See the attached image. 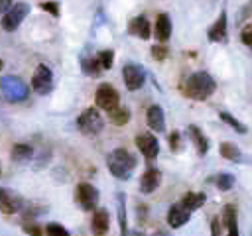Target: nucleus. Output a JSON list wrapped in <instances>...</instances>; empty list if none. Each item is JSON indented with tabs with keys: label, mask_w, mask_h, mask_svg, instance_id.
I'll return each mask as SVG.
<instances>
[{
	"label": "nucleus",
	"mask_w": 252,
	"mask_h": 236,
	"mask_svg": "<svg viewBox=\"0 0 252 236\" xmlns=\"http://www.w3.org/2000/svg\"><path fill=\"white\" fill-rule=\"evenodd\" d=\"M181 88L193 100H207L215 92L217 83H215V79L207 71H197V73H193V75H189L185 79Z\"/></svg>",
	"instance_id": "nucleus-1"
},
{
	"label": "nucleus",
	"mask_w": 252,
	"mask_h": 236,
	"mask_svg": "<svg viewBox=\"0 0 252 236\" xmlns=\"http://www.w3.org/2000/svg\"><path fill=\"white\" fill-rule=\"evenodd\" d=\"M136 163H138L136 157L124 148H118V149L110 151L108 157H106V165H108L110 173L120 181H128L130 179L132 171L136 169Z\"/></svg>",
	"instance_id": "nucleus-2"
},
{
	"label": "nucleus",
	"mask_w": 252,
	"mask_h": 236,
	"mask_svg": "<svg viewBox=\"0 0 252 236\" xmlns=\"http://www.w3.org/2000/svg\"><path fill=\"white\" fill-rule=\"evenodd\" d=\"M77 126H79L81 134H85V136H98L102 132V128H104V120H102L98 108L91 106V108H85L79 114Z\"/></svg>",
	"instance_id": "nucleus-3"
},
{
	"label": "nucleus",
	"mask_w": 252,
	"mask_h": 236,
	"mask_svg": "<svg viewBox=\"0 0 252 236\" xmlns=\"http://www.w3.org/2000/svg\"><path fill=\"white\" fill-rule=\"evenodd\" d=\"M0 90L10 102H22L28 98V87L26 83L16 75H6L0 79Z\"/></svg>",
	"instance_id": "nucleus-4"
},
{
	"label": "nucleus",
	"mask_w": 252,
	"mask_h": 236,
	"mask_svg": "<svg viewBox=\"0 0 252 236\" xmlns=\"http://www.w3.org/2000/svg\"><path fill=\"white\" fill-rule=\"evenodd\" d=\"M94 102H96L98 108H102L106 112H112L120 106V94L110 83H100L96 92H94Z\"/></svg>",
	"instance_id": "nucleus-5"
},
{
	"label": "nucleus",
	"mask_w": 252,
	"mask_h": 236,
	"mask_svg": "<svg viewBox=\"0 0 252 236\" xmlns=\"http://www.w3.org/2000/svg\"><path fill=\"white\" fill-rule=\"evenodd\" d=\"M75 201L83 210H94L98 205V189L91 183H79L75 191Z\"/></svg>",
	"instance_id": "nucleus-6"
},
{
	"label": "nucleus",
	"mask_w": 252,
	"mask_h": 236,
	"mask_svg": "<svg viewBox=\"0 0 252 236\" xmlns=\"http://www.w3.org/2000/svg\"><path fill=\"white\" fill-rule=\"evenodd\" d=\"M122 79H124V85L128 90H138L146 83V71L138 63H128L122 69Z\"/></svg>",
	"instance_id": "nucleus-7"
},
{
	"label": "nucleus",
	"mask_w": 252,
	"mask_h": 236,
	"mask_svg": "<svg viewBox=\"0 0 252 236\" xmlns=\"http://www.w3.org/2000/svg\"><path fill=\"white\" fill-rule=\"evenodd\" d=\"M32 87L41 96L49 94L53 90V75L47 65H37V69L33 71V77H32Z\"/></svg>",
	"instance_id": "nucleus-8"
},
{
	"label": "nucleus",
	"mask_w": 252,
	"mask_h": 236,
	"mask_svg": "<svg viewBox=\"0 0 252 236\" xmlns=\"http://www.w3.org/2000/svg\"><path fill=\"white\" fill-rule=\"evenodd\" d=\"M28 12H30V4H26V2L14 4V6L10 8V12L2 16V22H0L2 28H4L6 31H14V30H18V26L24 22V18L28 16Z\"/></svg>",
	"instance_id": "nucleus-9"
},
{
	"label": "nucleus",
	"mask_w": 252,
	"mask_h": 236,
	"mask_svg": "<svg viewBox=\"0 0 252 236\" xmlns=\"http://www.w3.org/2000/svg\"><path fill=\"white\" fill-rule=\"evenodd\" d=\"M136 146H138V149L142 151V155H144L146 159H154V157H158V153H159V142H158V138H156L154 134H150V132L140 134V136L136 138Z\"/></svg>",
	"instance_id": "nucleus-10"
},
{
	"label": "nucleus",
	"mask_w": 252,
	"mask_h": 236,
	"mask_svg": "<svg viewBox=\"0 0 252 236\" xmlns=\"http://www.w3.org/2000/svg\"><path fill=\"white\" fill-rule=\"evenodd\" d=\"M18 210H24V201H22L16 193H12V191L0 187V212H4V214H14V212H18Z\"/></svg>",
	"instance_id": "nucleus-11"
},
{
	"label": "nucleus",
	"mask_w": 252,
	"mask_h": 236,
	"mask_svg": "<svg viewBox=\"0 0 252 236\" xmlns=\"http://www.w3.org/2000/svg\"><path fill=\"white\" fill-rule=\"evenodd\" d=\"M159 183H161V171L156 167H148L140 179V191L144 195H150L159 187Z\"/></svg>",
	"instance_id": "nucleus-12"
},
{
	"label": "nucleus",
	"mask_w": 252,
	"mask_h": 236,
	"mask_svg": "<svg viewBox=\"0 0 252 236\" xmlns=\"http://www.w3.org/2000/svg\"><path fill=\"white\" fill-rule=\"evenodd\" d=\"M128 33L130 35H138L140 39H150L154 33H152V28H150V20L146 16H136L130 20L128 24Z\"/></svg>",
	"instance_id": "nucleus-13"
},
{
	"label": "nucleus",
	"mask_w": 252,
	"mask_h": 236,
	"mask_svg": "<svg viewBox=\"0 0 252 236\" xmlns=\"http://www.w3.org/2000/svg\"><path fill=\"white\" fill-rule=\"evenodd\" d=\"M189 218H191V210H187L181 203H175V205L169 206V212H167V224H169L171 228H179V226H183L185 222H189Z\"/></svg>",
	"instance_id": "nucleus-14"
},
{
	"label": "nucleus",
	"mask_w": 252,
	"mask_h": 236,
	"mask_svg": "<svg viewBox=\"0 0 252 236\" xmlns=\"http://www.w3.org/2000/svg\"><path fill=\"white\" fill-rule=\"evenodd\" d=\"M108 226H110L108 210L106 208H96L93 218H91V232L94 236H104L108 232Z\"/></svg>",
	"instance_id": "nucleus-15"
},
{
	"label": "nucleus",
	"mask_w": 252,
	"mask_h": 236,
	"mask_svg": "<svg viewBox=\"0 0 252 236\" xmlns=\"http://www.w3.org/2000/svg\"><path fill=\"white\" fill-rule=\"evenodd\" d=\"M146 122L154 132H163L165 130V116H163V108L159 104H152L146 110Z\"/></svg>",
	"instance_id": "nucleus-16"
},
{
	"label": "nucleus",
	"mask_w": 252,
	"mask_h": 236,
	"mask_svg": "<svg viewBox=\"0 0 252 236\" xmlns=\"http://www.w3.org/2000/svg\"><path fill=\"white\" fill-rule=\"evenodd\" d=\"M226 35H228V28H226V12H220L219 18H217V22L209 28L207 37H209V41H224Z\"/></svg>",
	"instance_id": "nucleus-17"
},
{
	"label": "nucleus",
	"mask_w": 252,
	"mask_h": 236,
	"mask_svg": "<svg viewBox=\"0 0 252 236\" xmlns=\"http://www.w3.org/2000/svg\"><path fill=\"white\" fill-rule=\"evenodd\" d=\"M154 35L159 43H165L171 37V20L167 14H159L156 20V28H154Z\"/></svg>",
	"instance_id": "nucleus-18"
},
{
	"label": "nucleus",
	"mask_w": 252,
	"mask_h": 236,
	"mask_svg": "<svg viewBox=\"0 0 252 236\" xmlns=\"http://www.w3.org/2000/svg\"><path fill=\"white\" fill-rule=\"evenodd\" d=\"M187 134H189V138L193 140V144H195V148H197V153H199V155H205V153L209 151V140H207V136L203 134V130H201L199 126L191 124V126H187Z\"/></svg>",
	"instance_id": "nucleus-19"
},
{
	"label": "nucleus",
	"mask_w": 252,
	"mask_h": 236,
	"mask_svg": "<svg viewBox=\"0 0 252 236\" xmlns=\"http://www.w3.org/2000/svg\"><path fill=\"white\" fill-rule=\"evenodd\" d=\"M236 208L234 205H226L224 206V212H222V222H224V228H226V236H240L238 234V222H236Z\"/></svg>",
	"instance_id": "nucleus-20"
},
{
	"label": "nucleus",
	"mask_w": 252,
	"mask_h": 236,
	"mask_svg": "<svg viewBox=\"0 0 252 236\" xmlns=\"http://www.w3.org/2000/svg\"><path fill=\"white\" fill-rule=\"evenodd\" d=\"M205 201H207V195L205 193H185L183 195V199L179 201L187 210H197V208H201L203 205H205Z\"/></svg>",
	"instance_id": "nucleus-21"
},
{
	"label": "nucleus",
	"mask_w": 252,
	"mask_h": 236,
	"mask_svg": "<svg viewBox=\"0 0 252 236\" xmlns=\"http://www.w3.org/2000/svg\"><path fill=\"white\" fill-rule=\"evenodd\" d=\"M81 69H83V73L89 75V77H98L100 71H102V67L98 65L96 55H83V57H81Z\"/></svg>",
	"instance_id": "nucleus-22"
},
{
	"label": "nucleus",
	"mask_w": 252,
	"mask_h": 236,
	"mask_svg": "<svg viewBox=\"0 0 252 236\" xmlns=\"http://www.w3.org/2000/svg\"><path fill=\"white\" fill-rule=\"evenodd\" d=\"M33 157V148L30 144H16L12 148V159L16 163H26Z\"/></svg>",
	"instance_id": "nucleus-23"
},
{
	"label": "nucleus",
	"mask_w": 252,
	"mask_h": 236,
	"mask_svg": "<svg viewBox=\"0 0 252 236\" xmlns=\"http://www.w3.org/2000/svg\"><path fill=\"white\" fill-rule=\"evenodd\" d=\"M219 151H220V155H222L224 159H228V161H234V163L242 161L240 148H238L236 144H232V142H222L220 148H219Z\"/></svg>",
	"instance_id": "nucleus-24"
},
{
	"label": "nucleus",
	"mask_w": 252,
	"mask_h": 236,
	"mask_svg": "<svg viewBox=\"0 0 252 236\" xmlns=\"http://www.w3.org/2000/svg\"><path fill=\"white\" fill-rule=\"evenodd\" d=\"M211 181H213V183L217 185V189H220V191H228V189H232L234 183H236V179H234L232 173H219V175L211 177Z\"/></svg>",
	"instance_id": "nucleus-25"
},
{
	"label": "nucleus",
	"mask_w": 252,
	"mask_h": 236,
	"mask_svg": "<svg viewBox=\"0 0 252 236\" xmlns=\"http://www.w3.org/2000/svg\"><path fill=\"white\" fill-rule=\"evenodd\" d=\"M118 222H120V234H128V222H126V197L124 193H118Z\"/></svg>",
	"instance_id": "nucleus-26"
},
{
	"label": "nucleus",
	"mask_w": 252,
	"mask_h": 236,
	"mask_svg": "<svg viewBox=\"0 0 252 236\" xmlns=\"http://www.w3.org/2000/svg\"><path fill=\"white\" fill-rule=\"evenodd\" d=\"M108 114H110L112 124H116V126H124V124L130 120V110H128L126 106H118L116 110H112V112H108Z\"/></svg>",
	"instance_id": "nucleus-27"
},
{
	"label": "nucleus",
	"mask_w": 252,
	"mask_h": 236,
	"mask_svg": "<svg viewBox=\"0 0 252 236\" xmlns=\"http://www.w3.org/2000/svg\"><path fill=\"white\" fill-rule=\"evenodd\" d=\"M219 116H220V120H222V122H226V124H228L230 128H234L238 134H246V126H244V124H240V122H238L230 112L220 110V112H219Z\"/></svg>",
	"instance_id": "nucleus-28"
},
{
	"label": "nucleus",
	"mask_w": 252,
	"mask_h": 236,
	"mask_svg": "<svg viewBox=\"0 0 252 236\" xmlns=\"http://www.w3.org/2000/svg\"><path fill=\"white\" fill-rule=\"evenodd\" d=\"M96 59H98V65L102 67V71H108L112 67V61H114V51L112 49H102L96 53Z\"/></svg>",
	"instance_id": "nucleus-29"
},
{
	"label": "nucleus",
	"mask_w": 252,
	"mask_h": 236,
	"mask_svg": "<svg viewBox=\"0 0 252 236\" xmlns=\"http://www.w3.org/2000/svg\"><path fill=\"white\" fill-rule=\"evenodd\" d=\"M45 232H47V236H71L69 230L65 226H61L59 222H49L45 226Z\"/></svg>",
	"instance_id": "nucleus-30"
},
{
	"label": "nucleus",
	"mask_w": 252,
	"mask_h": 236,
	"mask_svg": "<svg viewBox=\"0 0 252 236\" xmlns=\"http://www.w3.org/2000/svg\"><path fill=\"white\" fill-rule=\"evenodd\" d=\"M150 53H152V57H154L156 61H163V59L167 57V47L161 45V43H156V45L150 47Z\"/></svg>",
	"instance_id": "nucleus-31"
},
{
	"label": "nucleus",
	"mask_w": 252,
	"mask_h": 236,
	"mask_svg": "<svg viewBox=\"0 0 252 236\" xmlns=\"http://www.w3.org/2000/svg\"><path fill=\"white\" fill-rule=\"evenodd\" d=\"M22 228H24V232H28L30 236H43L41 226H39V224H35V222H24V224H22Z\"/></svg>",
	"instance_id": "nucleus-32"
},
{
	"label": "nucleus",
	"mask_w": 252,
	"mask_h": 236,
	"mask_svg": "<svg viewBox=\"0 0 252 236\" xmlns=\"http://www.w3.org/2000/svg\"><path fill=\"white\" fill-rule=\"evenodd\" d=\"M240 41H242L244 45L252 47V24H248V26H244V28L240 30Z\"/></svg>",
	"instance_id": "nucleus-33"
},
{
	"label": "nucleus",
	"mask_w": 252,
	"mask_h": 236,
	"mask_svg": "<svg viewBox=\"0 0 252 236\" xmlns=\"http://www.w3.org/2000/svg\"><path fill=\"white\" fill-rule=\"evenodd\" d=\"M41 8H43L45 12H49L53 18L59 16V4H57V2H41Z\"/></svg>",
	"instance_id": "nucleus-34"
},
{
	"label": "nucleus",
	"mask_w": 252,
	"mask_h": 236,
	"mask_svg": "<svg viewBox=\"0 0 252 236\" xmlns=\"http://www.w3.org/2000/svg\"><path fill=\"white\" fill-rule=\"evenodd\" d=\"M169 144H171V149H173V151L179 149V132H171V136H169Z\"/></svg>",
	"instance_id": "nucleus-35"
},
{
	"label": "nucleus",
	"mask_w": 252,
	"mask_h": 236,
	"mask_svg": "<svg viewBox=\"0 0 252 236\" xmlns=\"http://www.w3.org/2000/svg\"><path fill=\"white\" fill-rule=\"evenodd\" d=\"M12 2H14V0H0V14H2V16L10 12V8H12Z\"/></svg>",
	"instance_id": "nucleus-36"
},
{
	"label": "nucleus",
	"mask_w": 252,
	"mask_h": 236,
	"mask_svg": "<svg viewBox=\"0 0 252 236\" xmlns=\"http://www.w3.org/2000/svg\"><path fill=\"white\" fill-rule=\"evenodd\" d=\"M252 14V0H248V4H246V8H242V12L238 14V22L242 20V18H248Z\"/></svg>",
	"instance_id": "nucleus-37"
},
{
	"label": "nucleus",
	"mask_w": 252,
	"mask_h": 236,
	"mask_svg": "<svg viewBox=\"0 0 252 236\" xmlns=\"http://www.w3.org/2000/svg\"><path fill=\"white\" fill-rule=\"evenodd\" d=\"M211 236H220V222L217 218L211 222Z\"/></svg>",
	"instance_id": "nucleus-38"
},
{
	"label": "nucleus",
	"mask_w": 252,
	"mask_h": 236,
	"mask_svg": "<svg viewBox=\"0 0 252 236\" xmlns=\"http://www.w3.org/2000/svg\"><path fill=\"white\" fill-rule=\"evenodd\" d=\"M154 236H169V234H165V232H158V234H154Z\"/></svg>",
	"instance_id": "nucleus-39"
},
{
	"label": "nucleus",
	"mask_w": 252,
	"mask_h": 236,
	"mask_svg": "<svg viewBox=\"0 0 252 236\" xmlns=\"http://www.w3.org/2000/svg\"><path fill=\"white\" fill-rule=\"evenodd\" d=\"M2 67H4V61H2V59H0V71H2Z\"/></svg>",
	"instance_id": "nucleus-40"
}]
</instances>
